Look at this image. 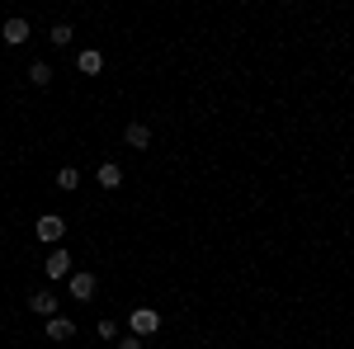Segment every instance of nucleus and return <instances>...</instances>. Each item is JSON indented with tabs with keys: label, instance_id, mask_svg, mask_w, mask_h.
Wrapping results in <instances>:
<instances>
[{
	"label": "nucleus",
	"instance_id": "obj_7",
	"mask_svg": "<svg viewBox=\"0 0 354 349\" xmlns=\"http://www.w3.org/2000/svg\"><path fill=\"white\" fill-rule=\"evenodd\" d=\"M71 297H95V274H71Z\"/></svg>",
	"mask_w": 354,
	"mask_h": 349
},
{
	"label": "nucleus",
	"instance_id": "obj_14",
	"mask_svg": "<svg viewBox=\"0 0 354 349\" xmlns=\"http://www.w3.org/2000/svg\"><path fill=\"white\" fill-rule=\"evenodd\" d=\"M118 349H142V340H137V335L133 340H118Z\"/></svg>",
	"mask_w": 354,
	"mask_h": 349
},
{
	"label": "nucleus",
	"instance_id": "obj_6",
	"mask_svg": "<svg viewBox=\"0 0 354 349\" xmlns=\"http://www.w3.org/2000/svg\"><path fill=\"white\" fill-rule=\"evenodd\" d=\"M71 335H76V326L66 317H48V340H71Z\"/></svg>",
	"mask_w": 354,
	"mask_h": 349
},
{
	"label": "nucleus",
	"instance_id": "obj_12",
	"mask_svg": "<svg viewBox=\"0 0 354 349\" xmlns=\"http://www.w3.org/2000/svg\"><path fill=\"white\" fill-rule=\"evenodd\" d=\"M81 185V170H76V165H62V170H57V189H76Z\"/></svg>",
	"mask_w": 354,
	"mask_h": 349
},
{
	"label": "nucleus",
	"instance_id": "obj_8",
	"mask_svg": "<svg viewBox=\"0 0 354 349\" xmlns=\"http://www.w3.org/2000/svg\"><path fill=\"white\" fill-rule=\"evenodd\" d=\"M28 307H33L38 317H57V297L53 293H33V297H28Z\"/></svg>",
	"mask_w": 354,
	"mask_h": 349
},
{
	"label": "nucleus",
	"instance_id": "obj_5",
	"mask_svg": "<svg viewBox=\"0 0 354 349\" xmlns=\"http://www.w3.org/2000/svg\"><path fill=\"white\" fill-rule=\"evenodd\" d=\"M128 147H133V151H147V147H151V128H147V123H128Z\"/></svg>",
	"mask_w": 354,
	"mask_h": 349
},
{
	"label": "nucleus",
	"instance_id": "obj_11",
	"mask_svg": "<svg viewBox=\"0 0 354 349\" xmlns=\"http://www.w3.org/2000/svg\"><path fill=\"white\" fill-rule=\"evenodd\" d=\"M28 81L38 85V90H43V85H53V66H48V62H33V66H28Z\"/></svg>",
	"mask_w": 354,
	"mask_h": 349
},
{
	"label": "nucleus",
	"instance_id": "obj_1",
	"mask_svg": "<svg viewBox=\"0 0 354 349\" xmlns=\"http://www.w3.org/2000/svg\"><path fill=\"white\" fill-rule=\"evenodd\" d=\"M128 326H133V335H156V330H161V312H156V307H133Z\"/></svg>",
	"mask_w": 354,
	"mask_h": 349
},
{
	"label": "nucleus",
	"instance_id": "obj_10",
	"mask_svg": "<svg viewBox=\"0 0 354 349\" xmlns=\"http://www.w3.org/2000/svg\"><path fill=\"white\" fill-rule=\"evenodd\" d=\"M100 185H104V189H118V185H123V170H118L113 161H104V165H100Z\"/></svg>",
	"mask_w": 354,
	"mask_h": 349
},
{
	"label": "nucleus",
	"instance_id": "obj_4",
	"mask_svg": "<svg viewBox=\"0 0 354 349\" xmlns=\"http://www.w3.org/2000/svg\"><path fill=\"white\" fill-rule=\"evenodd\" d=\"M0 38H5L10 48H19V43H28V19H5V28H0Z\"/></svg>",
	"mask_w": 354,
	"mask_h": 349
},
{
	"label": "nucleus",
	"instance_id": "obj_13",
	"mask_svg": "<svg viewBox=\"0 0 354 349\" xmlns=\"http://www.w3.org/2000/svg\"><path fill=\"white\" fill-rule=\"evenodd\" d=\"M48 38H53L57 48H66V43H71L76 33H71V24H53V33H48Z\"/></svg>",
	"mask_w": 354,
	"mask_h": 349
},
{
	"label": "nucleus",
	"instance_id": "obj_9",
	"mask_svg": "<svg viewBox=\"0 0 354 349\" xmlns=\"http://www.w3.org/2000/svg\"><path fill=\"white\" fill-rule=\"evenodd\" d=\"M76 66H81L85 76H100V66H104V57H100L95 48H90V53H81V57H76Z\"/></svg>",
	"mask_w": 354,
	"mask_h": 349
},
{
	"label": "nucleus",
	"instance_id": "obj_2",
	"mask_svg": "<svg viewBox=\"0 0 354 349\" xmlns=\"http://www.w3.org/2000/svg\"><path fill=\"white\" fill-rule=\"evenodd\" d=\"M33 232H38V241H62V236H66V222H62V217L57 213H43L38 217V227H33Z\"/></svg>",
	"mask_w": 354,
	"mask_h": 349
},
{
	"label": "nucleus",
	"instance_id": "obj_3",
	"mask_svg": "<svg viewBox=\"0 0 354 349\" xmlns=\"http://www.w3.org/2000/svg\"><path fill=\"white\" fill-rule=\"evenodd\" d=\"M43 274H48V279H66V274H71V255H66V245H57L53 255L43 260Z\"/></svg>",
	"mask_w": 354,
	"mask_h": 349
}]
</instances>
